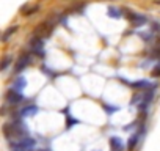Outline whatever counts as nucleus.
Listing matches in <instances>:
<instances>
[{
  "mask_svg": "<svg viewBox=\"0 0 160 151\" xmlns=\"http://www.w3.org/2000/svg\"><path fill=\"white\" fill-rule=\"evenodd\" d=\"M110 145H112L113 151H121L122 149V143H121V140L118 137H112L110 138Z\"/></svg>",
  "mask_w": 160,
  "mask_h": 151,
  "instance_id": "0eeeda50",
  "label": "nucleus"
},
{
  "mask_svg": "<svg viewBox=\"0 0 160 151\" xmlns=\"http://www.w3.org/2000/svg\"><path fill=\"white\" fill-rule=\"evenodd\" d=\"M16 30H18V25H13V27L7 29V30H5V33H3V36H2V41H8V39H10V36H11Z\"/></svg>",
  "mask_w": 160,
  "mask_h": 151,
  "instance_id": "6e6552de",
  "label": "nucleus"
},
{
  "mask_svg": "<svg viewBox=\"0 0 160 151\" xmlns=\"http://www.w3.org/2000/svg\"><path fill=\"white\" fill-rule=\"evenodd\" d=\"M38 10H39V7L36 5V7H33V8H30V10H28V11L25 13V16H30V14H33V13H36Z\"/></svg>",
  "mask_w": 160,
  "mask_h": 151,
  "instance_id": "4468645a",
  "label": "nucleus"
},
{
  "mask_svg": "<svg viewBox=\"0 0 160 151\" xmlns=\"http://www.w3.org/2000/svg\"><path fill=\"white\" fill-rule=\"evenodd\" d=\"M25 132H27V129L24 128V124L21 121H13V123L3 124V135L8 138V142H14V140L24 138Z\"/></svg>",
  "mask_w": 160,
  "mask_h": 151,
  "instance_id": "f257e3e1",
  "label": "nucleus"
},
{
  "mask_svg": "<svg viewBox=\"0 0 160 151\" xmlns=\"http://www.w3.org/2000/svg\"><path fill=\"white\" fill-rule=\"evenodd\" d=\"M18 151H33V149H18Z\"/></svg>",
  "mask_w": 160,
  "mask_h": 151,
  "instance_id": "2eb2a0df",
  "label": "nucleus"
},
{
  "mask_svg": "<svg viewBox=\"0 0 160 151\" xmlns=\"http://www.w3.org/2000/svg\"><path fill=\"white\" fill-rule=\"evenodd\" d=\"M10 145H11V149H13V151H18V149H33L35 140H33L32 137H24V138L10 142Z\"/></svg>",
  "mask_w": 160,
  "mask_h": 151,
  "instance_id": "f03ea898",
  "label": "nucleus"
},
{
  "mask_svg": "<svg viewBox=\"0 0 160 151\" xmlns=\"http://www.w3.org/2000/svg\"><path fill=\"white\" fill-rule=\"evenodd\" d=\"M41 47H42V39L33 38V39L30 41V49H32L33 52H38V50H41Z\"/></svg>",
  "mask_w": 160,
  "mask_h": 151,
  "instance_id": "423d86ee",
  "label": "nucleus"
},
{
  "mask_svg": "<svg viewBox=\"0 0 160 151\" xmlns=\"http://www.w3.org/2000/svg\"><path fill=\"white\" fill-rule=\"evenodd\" d=\"M108 16L110 18H121V14H119V11L116 10V8H108Z\"/></svg>",
  "mask_w": 160,
  "mask_h": 151,
  "instance_id": "9b49d317",
  "label": "nucleus"
},
{
  "mask_svg": "<svg viewBox=\"0 0 160 151\" xmlns=\"http://www.w3.org/2000/svg\"><path fill=\"white\" fill-rule=\"evenodd\" d=\"M133 87H137V88H146V87H149V82H146V81H140V82H135Z\"/></svg>",
  "mask_w": 160,
  "mask_h": 151,
  "instance_id": "f8f14e48",
  "label": "nucleus"
},
{
  "mask_svg": "<svg viewBox=\"0 0 160 151\" xmlns=\"http://www.w3.org/2000/svg\"><path fill=\"white\" fill-rule=\"evenodd\" d=\"M137 142H138V135H132L130 140H129V143H127V149H133L135 145H137Z\"/></svg>",
  "mask_w": 160,
  "mask_h": 151,
  "instance_id": "9d476101",
  "label": "nucleus"
},
{
  "mask_svg": "<svg viewBox=\"0 0 160 151\" xmlns=\"http://www.w3.org/2000/svg\"><path fill=\"white\" fill-rule=\"evenodd\" d=\"M39 112V109L36 107V106H27V107H24L19 113H21V117H32V115H35V113H38Z\"/></svg>",
  "mask_w": 160,
  "mask_h": 151,
  "instance_id": "39448f33",
  "label": "nucleus"
},
{
  "mask_svg": "<svg viewBox=\"0 0 160 151\" xmlns=\"http://www.w3.org/2000/svg\"><path fill=\"white\" fill-rule=\"evenodd\" d=\"M22 87H25V81L24 79H19L18 82H16V85H14V90H22Z\"/></svg>",
  "mask_w": 160,
  "mask_h": 151,
  "instance_id": "ddd939ff",
  "label": "nucleus"
},
{
  "mask_svg": "<svg viewBox=\"0 0 160 151\" xmlns=\"http://www.w3.org/2000/svg\"><path fill=\"white\" fill-rule=\"evenodd\" d=\"M11 61H13V57H11V55H7V57L2 60V66H0V68H2V71H5V69L10 66Z\"/></svg>",
  "mask_w": 160,
  "mask_h": 151,
  "instance_id": "1a4fd4ad",
  "label": "nucleus"
},
{
  "mask_svg": "<svg viewBox=\"0 0 160 151\" xmlns=\"http://www.w3.org/2000/svg\"><path fill=\"white\" fill-rule=\"evenodd\" d=\"M5 99L10 102V104H18V102H21L22 101V95L18 91V90H14V88H11L8 93H7V96H5Z\"/></svg>",
  "mask_w": 160,
  "mask_h": 151,
  "instance_id": "7ed1b4c3",
  "label": "nucleus"
},
{
  "mask_svg": "<svg viewBox=\"0 0 160 151\" xmlns=\"http://www.w3.org/2000/svg\"><path fill=\"white\" fill-rule=\"evenodd\" d=\"M28 63H30V57H28V55H25V54H22V55L19 57V60H18L16 66H14L16 72H21V71H24V69L28 66Z\"/></svg>",
  "mask_w": 160,
  "mask_h": 151,
  "instance_id": "20e7f679",
  "label": "nucleus"
}]
</instances>
